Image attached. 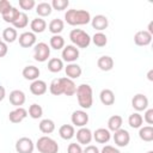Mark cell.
<instances>
[{"mask_svg": "<svg viewBox=\"0 0 153 153\" xmlns=\"http://www.w3.org/2000/svg\"><path fill=\"white\" fill-rule=\"evenodd\" d=\"M79 49L73 45V44H68L66 47H63L62 49V53H61V56H62V61H66L68 63H73L75 62L78 59H79Z\"/></svg>", "mask_w": 153, "mask_h": 153, "instance_id": "6", "label": "cell"}, {"mask_svg": "<svg viewBox=\"0 0 153 153\" xmlns=\"http://www.w3.org/2000/svg\"><path fill=\"white\" fill-rule=\"evenodd\" d=\"M123 118L120 115H114L108 120V129L110 131H116L122 128Z\"/></svg>", "mask_w": 153, "mask_h": 153, "instance_id": "26", "label": "cell"}, {"mask_svg": "<svg viewBox=\"0 0 153 153\" xmlns=\"http://www.w3.org/2000/svg\"><path fill=\"white\" fill-rule=\"evenodd\" d=\"M26 116H27V110L20 106V108H16L8 114V120L12 123H20L26 118Z\"/></svg>", "mask_w": 153, "mask_h": 153, "instance_id": "14", "label": "cell"}, {"mask_svg": "<svg viewBox=\"0 0 153 153\" xmlns=\"http://www.w3.org/2000/svg\"><path fill=\"white\" fill-rule=\"evenodd\" d=\"M63 68V61L59 57H53L48 61V69L51 73H59Z\"/></svg>", "mask_w": 153, "mask_h": 153, "instance_id": "32", "label": "cell"}, {"mask_svg": "<svg viewBox=\"0 0 153 153\" xmlns=\"http://www.w3.org/2000/svg\"><path fill=\"white\" fill-rule=\"evenodd\" d=\"M60 80H61V84H62L63 94H65V96H68V97L74 96L75 92H76V85H75V82H74L72 79L67 78V76L60 78Z\"/></svg>", "mask_w": 153, "mask_h": 153, "instance_id": "18", "label": "cell"}, {"mask_svg": "<svg viewBox=\"0 0 153 153\" xmlns=\"http://www.w3.org/2000/svg\"><path fill=\"white\" fill-rule=\"evenodd\" d=\"M47 90H48L47 82L43 81V80H39V79L33 80L30 85V92L35 96H42L47 92Z\"/></svg>", "mask_w": 153, "mask_h": 153, "instance_id": "19", "label": "cell"}, {"mask_svg": "<svg viewBox=\"0 0 153 153\" xmlns=\"http://www.w3.org/2000/svg\"><path fill=\"white\" fill-rule=\"evenodd\" d=\"M71 121L75 127H85L88 122V114L85 110H75L71 116Z\"/></svg>", "mask_w": 153, "mask_h": 153, "instance_id": "9", "label": "cell"}, {"mask_svg": "<svg viewBox=\"0 0 153 153\" xmlns=\"http://www.w3.org/2000/svg\"><path fill=\"white\" fill-rule=\"evenodd\" d=\"M8 51V47H7V43L5 42H1L0 43V57H4Z\"/></svg>", "mask_w": 153, "mask_h": 153, "instance_id": "47", "label": "cell"}, {"mask_svg": "<svg viewBox=\"0 0 153 153\" xmlns=\"http://www.w3.org/2000/svg\"><path fill=\"white\" fill-rule=\"evenodd\" d=\"M91 25L93 29L98 30V32H102L103 30H105L109 25V20L103 14H97L93 18H91Z\"/></svg>", "mask_w": 153, "mask_h": 153, "instance_id": "15", "label": "cell"}, {"mask_svg": "<svg viewBox=\"0 0 153 153\" xmlns=\"http://www.w3.org/2000/svg\"><path fill=\"white\" fill-rule=\"evenodd\" d=\"M67 153H82V148H81V146L79 143L73 142V143H69L68 145Z\"/></svg>", "mask_w": 153, "mask_h": 153, "instance_id": "42", "label": "cell"}, {"mask_svg": "<svg viewBox=\"0 0 153 153\" xmlns=\"http://www.w3.org/2000/svg\"><path fill=\"white\" fill-rule=\"evenodd\" d=\"M131 106L137 112L139 111H143V110H146L148 108V98L142 93H137L131 99Z\"/></svg>", "mask_w": 153, "mask_h": 153, "instance_id": "11", "label": "cell"}, {"mask_svg": "<svg viewBox=\"0 0 153 153\" xmlns=\"http://www.w3.org/2000/svg\"><path fill=\"white\" fill-rule=\"evenodd\" d=\"M1 37L4 38L5 43H13L17 38H18V32L14 27H6L4 31H2V35Z\"/></svg>", "mask_w": 153, "mask_h": 153, "instance_id": "31", "label": "cell"}, {"mask_svg": "<svg viewBox=\"0 0 153 153\" xmlns=\"http://www.w3.org/2000/svg\"><path fill=\"white\" fill-rule=\"evenodd\" d=\"M18 41L22 48H31L36 44V35L31 31H26L19 35Z\"/></svg>", "mask_w": 153, "mask_h": 153, "instance_id": "10", "label": "cell"}, {"mask_svg": "<svg viewBox=\"0 0 153 153\" xmlns=\"http://www.w3.org/2000/svg\"><path fill=\"white\" fill-rule=\"evenodd\" d=\"M53 12V7L49 2H39L36 5V13L39 16V18L48 17Z\"/></svg>", "mask_w": 153, "mask_h": 153, "instance_id": "27", "label": "cell"}, {"mask_svg": "<svg viewBox=\"0 0 153 153\" xmlns=\"http://www.w3.org/2000/svg\"><path fill=\"white\" fill-rule=\"evenodd\" d=\"M51 7L53 10H56V11H63L68 7L69 5V1L68 0H53L51 1Z\"/></svg>", "mask_w": 153, "mask_h": 153, "instance_id": "40", "label": "cell"}, {"mask_svg": "<svg viewBox=\"0 0 153 153\" xmlns=\"http://www.w3.org/2000/svg\"><path fill=\"white\" fill-rule=\"evenodd\" d=\"M39 73H41V72H39L38 67L32 66V65L24 67V69H23V72H22L24 79H26V80H31V81L37 80L38 76H39Z\"/></svg>", "mask_w": 153, "mask_h": 153, "instance_id": "22", "label": "cell"}, {"mask_svg": "<svg viewBox=\"0 0 153 153\" xmlns=\"http://www.w3.org/2000/svg\"><path fill=\"white\" fill-rule=\"evenodd\" d=\"M147 78H148V80H149V81H153V69H151V71L148 72Z\"/></svg>", "mask_w": 153, "mask_h": 153, "instance_id": "49", "label": "cell"}, {"mask_svg": "<svg viewBox=\"0 0 153 153\" xmlns=\"http://www.w3.org/2000/svg\"><path fill=\"white\" fill-rule=\"evenodd\" d=\"M50 56V47L44 43V42H39L37 44H35L33 48V59L37 62H45Z\"/></svg>", "mask_w": 153, "mask_h": 153, "instance_id": "5", "label": "cell"}, {"mask_svg": "<svg viewBox=\"0 0 153 153\" xmlns=\"http://www.w3.org/2000/svg\"><path fill=\"white\" fill-rule=\"evenodd\" d=\"M82 153H100L99 149L93 145H87L85 149H82Z\"/></svg>", "mask_w": 153, "mask_h": 153, "instance_id": "46", "label": "cell"}, {"mask_svg": "<svg viewBox=\"0 0 153 153\" xmlns=\"http://www.w3.org/2000/svg\"><path fill=\"white\" fill-rule=\"evenodd\" d=\"M36 148L39 153H57L59 145L57 142L49 136H41L36 142Z\"/></svg>", "mask_w": 153, "mask_h": 153, "instance_id": "4", "label": "cell"}, {"mask_svg": "<svg viewBox=\"0 0 153 153\" xmlns=\"http://www.w3.org/2000/svg\"><path fill=\"white\" fill-rule=\"evenodd\" d=\"M100 153H121V152H120V149H117L116 147L110 146V145H106V146H104V147L102 148Z\"/></svg>", "mask_w": 153, "mask_h": 153, "instance_id": "45", "label": "cell"}, {"mask_svg": "<svg viewBox=\"0 0 153 153\" xmlns=\"http://www.w3.org/2000/svg\"><path fill=\"white\" fill-rule=\"evenodd\" d=\"M92 137L98 143H106L111 139V133L106 128H98L94 130V133H92Z\"/></svg>", "mask_w": 153, "mask_h": 153, "instance_id": "17", "label": "cell"}, {"mask_svg": "<svg viewBox=\"0 0 153 153\" xmlns=\"http://www.w3.org/2000/svg\"><path fill=\"white\" fill-rule=\"evenodd\" d=\"M139 137H140L142 141H146V142L153 141V127H152V126L140 127Z\"/></svg>", "mask_w": 153, "mask_h": 153, "instance_id": "30", "label": "cell"}, {"mask_svg": "<svg viewBox=\"0 0 153 153\" xmlns=\"http://www.w3.org/2000/svg\"><path fill=\"white\" fill-rule=\"evenodd\" d=\"M152 42V35L147 30L137 31L134 35V43L139 47H146Z\"/></svg>", "mask_w": 153, "mask_h": 153, "instance_id": "12", "label": "cell"}, {"mask_svg": "<svg viewBox=\"0 0 153 153\" xmlns=\"http://www.w3.org/2000/svg\"><path fill=\"white\" fill-rule=\"evenodd\" d=\"M59 135L63 140H71V139H73L74 135H75L74 126H72V124H62L59 128Z\"/></svg>", "mask_w": 153, "mask_h": 153, "instance_id": "24", "label": "cell"}, {"mask_svg": "<svg viewBox=\"0 0 153 153\" xmlns=\"http://www.w3.org/2000/svg\"><path fill=\"white\" fill-rule=\"evenodd\" d=\"M27 114H29V116H30L31 118H33V120H38V118H41V117L43 116V109H42L41 105L33 103V104H31V105L29 106V111H27Z\"/></svg>", "mask_w": 153, "mask_h": 153, "instance_id": "38", "label": "cell"}, {"mask_svg": "<svg viewBox=\"0 0 153 153\" xmlns=\"http://www.w3.org/2000/svg\"><path fill=\"white\" fill-rule=\"evenodd\" d=\"M97 66H98V68H99L100 71H103V72H109V71H111L112 67H114V60H112V57L109 56V55H103V56H100V57L98 59Z\"/></svg>", "mask_w": 153, "mask_h": 153, "instance_id": "21", "label": "cell"}, {"mask_svg": "<svg viewBox=\"0 0 153 153\" xmlns=\"http://www.w3.org/2000/svg\"><path fill=\"white\" fill-rule=\"evenodd\" d=\"M1 38H2V37H1V36H0V43H1V42H2V41H1Z\"/></svg>", "mask_w": 153, "mask_h": 153, "instance_id": "52", "label": "cell"}, {"mask_svg": "<svg viewBox=\"0 0 153 153\" xmlns=\"http://www.w3.org/2000/svg\"><path fill=\"white\" fill-rule=\"evenodd\" d=\"M30 27H31V32H33L35 35L36 33H42L47 29V23H45V20L43 18L37 17V18L31 20Z\"/></svg>", "mask_w": 153, "mask_h": 153, "instance_id": "23", "label": "cell"}, {"mask_svg": "<svg viewBox=\"0 0 153 153\" xmlns=\"http://www.w3.org/2000/svg\"><path fill=\"white\" fill-rule=\"evenodd\" d=\"M27 24H29V17H27V14L24 13V12H20V14L18 16V18L16 19V22L12 25H13L14 29H24V27L27 26Z\"/></svg>", "mask_w": 153, "mask_h": 153, "instance_id": "39", "label": "cell"}, {"mask_svg": "<svg viewBox=\"0 0 153 153\" xmlns=\"http://www.w3.org/2000/svg\"><path fill=\"white\" fill-rule=\"evenodd\" d=\"M8 98H10V103L12 105H14L16 108H20L25 103V99H26L25 93L22 90H13L10 93Z\"/></svg>", "mask_w": 153, "mask_h": 153, "instance_id": "16", "label": "cell"}, {"mask_svg": "<svg viewBox=\"0 0 153 153\" xmlns=\"http://www.w3.org/2000/svg\"><path fill=\"white\" fill-rule=\"evenodd\" d=\"M49 45H50V48H53L55 50L63 49V47H65V38L61 35H53L50 41H49Z\"/></svg>", "mask_w": 153, "mask_h": 153, "instance_id": "35", "label": "cell"}, {"mask_svg": "<svg viewBox=\"0 0 153 153\" xmlns=\"http://www.w3.org/2000/svg\"><path fill=\"white\" fill-rule=\"evenodd\" d=\"M75 135H76V140H78L79 145H88L92 141V139H93L91 129H88L86 127L79 128Z\"/></svg>", "mask_w": 153, "mask_h": 153, "instance_id": "13", "label": "cell"}, {"mask_svg": "<svg viewBox=\"0 0 153 153\" xmlns=\"http://www.w3.org/2000/svg\"><path fill=\"white\" fill-rule=\"evenodd\" d=\"M65 72H66L67 78H69V79L73 80V79H78V78L81 75L82 69H81V67H80L78 63L73 62V63H68V65L65 67Z\"/></svg>", "mask_w": 153, "mask_h": 153, "instance_id": "20", "label": "cell"}, {"mask_svg": "<svg viewBox=\"0 0 153 153\" xmlns=\"http://www.w3.org/2000/svg\"><path fill=\"white\" fill-rule=\"evenodd\" d=\"M112 139H114V142H115L116 146H118V147H126V146H128V143L130 141V134L128 133V130L121 128V129L114 131Z\"/></svg>", "mask_w": 153, "mask_h": 153, "instance_id": "8", "label": "cell"}, {"mask_svg": "<svg viewBox=\"0 0 153 153\" xmlns=\"http://www.w3.org/2000/svg\"><path fill=\"white\" fill-rule=\"evenodd\" d=\"M38 128L43 134H51L55 130V123L50 118H44L39 122Z\"/></svg>", "mask_w": 153, "mask_h": 153, "instance_id": "29", "label": "cell"}, {"mask_svg": "<svg viewBox=\"0 0 153 153\" xmlns=\"http://www.w3.org/2000/svg\"><path fill=\"white\" fill-rule=\"evenodd\" d=\"M19 7L24 11H30L36 7V2L35 0H19Z\"/></svg>", "mask_w": 153, "mask_h": 153, "instance_id": "41", "label": "cell"}, {"mask_svg": "<svg viewBox=\"0 0 153 153\" xmlns=\"http://www.w3.org/2000/svg\"><path fill=\"white\" fill-rule=\"evenodd\" d=\"M76 98L78 103L82 109H90L93 103V92L92 87L88 84H81L76 87Z\"/></svg>", "mask_w": 153, "mask_h": 153, "instance_id": "2", "label": "cell"}, {"mask_svg": "<svg viewBox=\"0 0 153 153\" xmlns=\"http://www.w3.org/2000/svg\"><path fill=\"white\" fill-rule=\"evenodd\" d=\"M152 26H153V23L151 22V23L148 24V30H147V31H148L151 35H153V29H152Z\"/></svg>", "mask_w": 153, "mask_h": 153, "instance_id": "50", "label": "cell"}, {"mask_svg": "<svg viewBox=\"0 0 153 153\" xmlns=\"http://www.w3.org/2000/svg\"><path fill=\"white\" fill-rule=\"evenodd\" d=\"M11 7H12V5H11V2L8 0H0V14L5 13Z\"/></svg>", "mask_w": 153, "mask_h": 153, "instance_id": "44", "label": "cell"}, {"mask_svg": "<svg viewBox=\"0 0 153 153\" xmlns=\"http://www.w3.org/2000/svg\"><path fill=\"white\" fill-rule=\"evenodd\" d=\"M142 118L147 124H153V109H146Z\"/></svg>", "mask_w": 153, "mask_h": 153, "instance_id": "43", "label": "cell"}, {"mask_svg": "<svg viewBox=\"0 0 153 153\" xmlns=\"http://www.w3.org/2000/svg\"><path fill=\"white\" fill-rule=\"evenodd\" d=\"M65 20L67 22V24H69L72 26L85 25V24H88L91 22V14L86 10L72 8L65 13Z\"/></svg>", "mask_w": 153, "mask_h": 153, "instance_id": "1", "label": "cell"}, {"mask_svg": "<svg viewBox=\"0 0 153 153\" xmlns=\"http://www.w3.org/2000/svg\"><path fill=\"white\" fill-rule=\"evenodd\" d=\"M63 27H65V23L62 19H59V18L53 19L48 25V29L53 35H60V32H62Z\"/></svg>", "mask_w": 153, "mask_h": 153, "instance_id": "28", "label": "cell"}, {"mask_svg": "<svg viewBox=\"0 0 153 153\" xmlns=\"http://www.w3.org/2000/svg\"><path fill=\"white\" fill-rule=\"evenodd\" d=\"M147 153H153V151H148V152H147Z\"/></svg>", "mask_w": 153, "mask_h": 153, "instance_id": "51", "label": "cell"}, {"mask_svg": "<svg viewBox=\"0 0 153 153\" xmlns=\"http://www.w3.org/2000/svg\"><path fill=\"white\" fill-rule=\"evenodd\" d=\"M99 99H100L102 104H104V105H112L115 103V94L111 90L104 88L99 93Z\"/></svg>", "mask_w": 153, "mask_h": 153, "instance_id": "25", "label": "cell"}, {"mask_svg": "<svg viewBox=\"0 0 153 153\" xmlns=\"http://www.w3.org/2000/svg\"><path fill=\"white\" fill-rule=\"evenodd\" d=\"M35 149V143L30 137L23 136L17 140L16 142V151L17 153H32Z\"/></svg>", "mask_w": 153, "mask_h": 153, "instance_id": "7", "label": "cell"}, {"mask_svg": "<svg viewBox=\"0 0 153 153\" xmlns=\"http://www.w3.org/2000/svg\"><path fill=\"white\" fill-rule=\"evenodd\" d=\"M143 123V118L139 112H133L129 117H128V124L133 128V129H137L140 127H142Z\"/></svg>", "mask_w": 153, "mask_h": 153, "instance_id": "34", "label": "cell"}, {"mask_svg": "<svg viewBox=\"0 0 153 153\" xmlns=\"http://www.w3.org/2000/svg\"><path fill=\"white\" fill-rule=\"evenodd\" d=\"M91 41L93 42V44H94L96 47L102 48V47H105V45H106V43H108V37H106V35L103 33V32H96V33L92 36Z\"/></svg>", "mask_w": 153, "mask_h": 153, "instance_id": "36", "label": "cell"}, {"mask_svg": "<svg viewBox=\"0 0 153 153\" xmlns=\"http://www.w3.org/2000/svg\"><path fill=\"white\" fill-rule=\"evenodd\" d=\"M5 96H6V90H5V87H4V86H1V85H0V102H1V100H4Z\"/></svg>", "mask_w": 153, "mask_h": 153, "instance_id": "48", "label": "cell"}, {"mask_svg": "<svg viewBox=\"0 0 153 153\" xmlns=\"http://www.w3.org/2000/svg\"><path fill=\"white\" fill-rule=\"evenodd\" d=\"M49 91L51 94L54 96H60V94H63V90H62V84H61V80L60 78H56L54 79L50 85H49Z\"/></svg>", "mask_w": 153, "mask_h": 153, "instance_id": "37", "label": "cell"}, {"mask_svg": "<svg viewBox=\"0 0 153 153\" xmlns=\"http://www.w3.org/2000/svg\"><path fill=\"white\" fill-rule=\"evenodd\" d=\"M19 14H20L19 10H17L16 7L12 6L8 11H6L5 13H2L1 16H2V19H4L6 23H11V24H13V23L16 22V19L18 18Z\"/></svg>", "mask_w": 153, "mask_h": 153, "instance_id": "33", "label": "cell"}, {"mask_svg": "<svg viewBox=\"0 0 153 153\" xmlns=\"http://www.w3.org/2000/svg\"><path fill=\"white\" fill-rule=\"evenodd\" d=\"M69 39L72 41L73 45L78 48H87L91 43L90 35L81 29H73L69 32Z\"/></svg>", "mask_w": 153, "mask_h": 153, "instance_id": "3", "label": "cell"}]
</instances>
